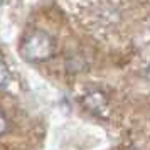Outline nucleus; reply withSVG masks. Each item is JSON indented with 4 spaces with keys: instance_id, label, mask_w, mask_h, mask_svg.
<instances>
[{
    "instance_id": "obj_1",
    "label": "nucleus",
    "mask_w": 150,
    "mask_h": 150,
    "mask_svg": "<svg viewBox=\"0 0 150 150\" xmlns=\"http://www.w3.org/2000/svg\"><path fill=\"white\" fill-rule=\"evenodd\" d=\"M56 52L54 37L41 29L30 30L21 42V56L27 62H44Z\"/></svg>"
},
{
    "instance_id": "obj_2",
    "label": "nucleus",
    "mask_w": 150,
    "mask_h": 150,
    "mask_svg": "<svg viewBox=\"0 0 150 150\" xmlns=\"http://www.w3.org/2000/svg\"><path fill=\"white\" fill-rule=\"evenodd\" d=\"M10 84V71L7 64L0 61V89H5Z\"/></svg>"
},
{
    "instance_id": "obj_3",
    "label": "nucleus",
    "mask_w": 150,
    "mask_h": 150,
    "mask_svg": "<svg viewBox=\"0 0 150 150\" xmlns=\"http://www.w3.org/2000/svg\"><path fill=\"white\" fill-rule=\"evenodd\" d=\"M7 130H8V118H7V115L0 110V137L4 135Z\"/></svg>"
}]
</instances>
